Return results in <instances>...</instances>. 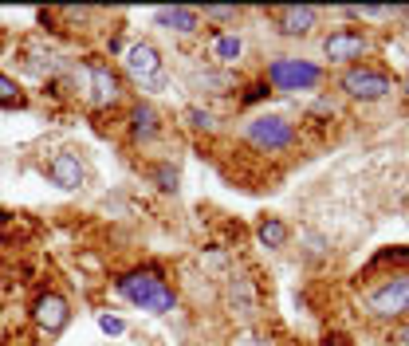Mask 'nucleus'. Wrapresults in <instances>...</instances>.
<instances>
[{
  "label": "nucleus",
  "mask_w": 409,
  "mask_h": 346,
  "mask_svg": "<svg viewBox=\"0 0 409 346\" xmlns=\"http://www.w3.org/2000/svg\"><path fill=\"white\" fill-rule=\"evenodd\" d=\"M323 55L339 67H354L362 55H370V36L358 28H334L323 40Z\"/></svg>",
  "instance_id": "6e6552de"
},
{
  "label": "nucleus",
  "mask_w": 409,
  "mask_h": 346,
  "mask_svg": "<svg viewBox=\"0 0 409 346\" xmlns=\"http://www.w3.org/2000/svg\"><path fill=\"white\" fill-rule=\"evenodd\" d=\"M256 240L264 244V248H283L287 244V224L280 217H264L256 224Z\"/></svg>",
  "instance_id": "f3484780"
},
{
  "label": "nucleus",
  "mask_w": 409,
  "mask_h": 346,
  "mask_svg": "<svg viewBox=\"0 0 409 346\" xmlns=\"http://www.w3.org/2000/svg\"><path fill=\"white\" fill-rule=\"evenodd\" d=\"M406 94H409V75H406Z\"/></svg>",
  "instance_id": "a878e982"
},
{
  "label": "nucleus",
  "mask_w": 409,
  "mask_h": 346,
  "mask_svg": "<svg viewBox=\"0 0 409 346\" xmlns=\"http://www.w3.org/2000/svg\"><path fill=\"white\" fill-rule=\"evenodd\" d=\"M228 346H276L267 334H256V330H244V334H236Z\"/></svg>",
  "instance_id": "412c9836"
},
{
  "label": "nucleus",
  "mask_w": 409,
  "mask_h": 346,
  "mask_svg": "<svg viewBox=\"0 0 409 346\" xmlns=\"http://www.w3.org/2000/svg\"><path fill=\"white\" fill-rule=\"evenodd\" d=\"M233 71H224V67H193L189 71V87L193 91H209V94H228L233 91Z\"/></svg>",
  "instance_id": "2eb2a0df"
},
{
  "label": "nucleus",
  "mask_w": 409,
  "mask_h": 346,
  "mask_svg": "<svg viewBox=\"0 0 409 346\" xmlns=\"http://www.w3.org/2000/svg\"><path fill=\"white\" fill-rule=\"evenodd\" d=\"M366 311L374 319H401V315H409V271H397V276L378 283L366 295Z\"/></svg>",
  "instance_id": "423d86ee"
},
{
  "label": "nucleus",
  "mask_w": 409,
  "mask_h": 346,
  "mask_svg": "<svg viewBox=\"0 0 409 346\" xmlns=\"http://www.w3.org/2000/svg\"><path fill=\"white\" fill-rule=\"evenodd\" d=\"M319 346H350V338H346V334H330V338H323Z\"/></svg>",
  "instance_id": "393cba45"
},
{
  "label": "nucleus",
  "mask_w": 409,
  "mask_h": 346,
  "mask_svg": "<svg viewBox=\"0 0 409 346\" xmlns=\"http://www.w3.org/2000/svg\"><path fill=\"white\" fill-rule=\"evenodd\" d=\"M339 91H346L358 103H382V98L393 94V79L386 71H378V67L354 63V67H346L343 75H339Z\"/></svg>",
  "instance_id": "39448f33"
},
{
  "label": "nucleus",
  "mask_w": 409,
  "mask_h": 346,
  "mask_svg": "<svg viewBox=\"0 0 409 346\" xmlns=\"http://www.w3.org/2000/svg\"><path fill=\"white\" fill-rule=\"evenodd\" d=\"M193 130H217V114L204 107H185V114H181Z\"/></svg>",
  "instance_id": "6ab92c4d"
},
{
  "label": "nucleus",
  "mask_w": 409,
  "mask_h": 346,
  "mask_svg": "<svg viewBox=\"0 0 409 346\" xmlns=\"http://www.w3.org/2000/svg\"><path fill=\"white\" fill-rule=\"evenodd\" d=\"M224 307L233 315H240V319H252L256 315V287H252L248 276H228L224 280Z\"/></svg>",
  "instance_id": "f8f14e48"
},
{
  "label": "nucleus",
  "mask_w": 409,
  "mask_h": 346,
  "mask_svg": "<svg viewBox=\"0 0 409 346\" xmlns=\"http://www.w3.org/2000/svg\"><path fill=\"white\" fill-rule=\"evenodd\" d=\"M0 107H24V91H20V83H16L12 75H4L0 71Z\"/></svg>",
  "instance_id": "a211bd4d"
},
{
  "label": "nucleus",
  "mask_w": 409,
  "mask_h": 346,
  "mask_svg": "<svg viewBox=\"0 0 409 346\" xmlns=\"http://www.w3.org/2000/svg\"><path fill=\"white\" fill-rule=\"evenodd\" d=\"M36 323H40V330H47V334H63V327L71 323V303L60 295V291H47V295L36 299Z\"/></svg>",
  "instance_id": "9b49d317"
},
{
  "label": "nucleus",
  "mask_w": 409,
  "mask_h": 346,
  "mask_svg": "<svg viewBox=\"0 0 409 346\" xmlns=\"http://www.w3.org/2000/svg\"><path fill=\"white\" fill-rule=\"evenodd\" d=\"M154 177H157V189H161V193H177V170H173V165H157Z\"/></svg>",
  "instance_id": "aec40b11"
},
{
  "label": "nucleus",
  "mask_w": 409,
  "mask_h": 346,
  "mask_svg": "<svg viewBox=\"0 0 409 346\" xmlns=\"http://www.w3.org/2000/svg\"><path fill=\"white\" fill-rule=\"evenodd\" d=\"M393 338H397V346H409V323H401V327L393 330Z\"/></svg>",
  "instance_id": "b1692460"
},
{
  "label": "nucleus",
  "mask_w": 409,
  "mask_h": 346,
  "mask_svg": "<svg viewBox=\"0 0 409 346\" xmlns=\"http://www.w3.org/2000/svg\"><path fill=\"white\" fill-rule=\"evenodd\" d=\"M47 181L55 189H79L83 181H87V165H83V157L75 154V150H60V154H51V161L44 165Z\"/></svg>",
  "instance_id": "9d476101"
},
{
  "label": "nucleus",
  "mask_w": 409,
  "mask_h": 346,
  "mask_svg": "<svg viewBox=\"0 0 409 346\" xmlns=\"http://www.w3.org/2000/svg\"><path fill=\"white\" fill-rule=\"evenodd\" d=\"M98 327H103V334H122L126 323L118 319V315H107V311H103V315H98Z\"/></svg>",
  "instance_id": "5701e85b"
},
{
  "label": "nucleus",
  "mask_w": 409,
  "mask_h": 346,
  "mask_svg": "<svg viewBox=\"0 0 409 346\" xmlns=\"http://www.w3.org/2000/svg\"><path fill=\"white\" fill-rule=\"evenodd\" d=\"M327 71L311 59H299V55H280V59L267 63V83L276 91H315L323 87Z\"/></svg>",
  "instance_id": "20e7f679"
},
{
  "label": "nucleus",
  "mask_w": 409,
  "mask_h": 346,
  "mask_svg": "<svg viewBox=\"0 0 409 346\" xmlns=\"http://www.w3.org/2000/svg\"><path fill=\"white\" fill-rule=\"evenodd\" d=\"M240 16V8H220V4H209L201 12V20H236Z\"/></svg>",
  "instance_id": "4be33fe9"
},
{
  "label": "nucleus",
  "mask_w": 409,
  "mask_h": 346,
  "mask_svg": "<svg viewBox=\"0 0 409 346\" xmlns=\"http://www.w3.org/2000/svg\"><path fill=\"white\" fill-rule=\"evenodd\" d=\"M244 142L256 146L260 154H287L295 150L299 134L283 114H256L252 122H244Z\"/></svg>",
  "instance_id": "7ed1b4c3"
},
{
  "label": "nucleus",
  "mask_w": 409,
  "mask_h": 346,
  "mask_svg": "<svg viewBox=\"0 0 409 346\" xmlns=\"http://www.w3.org/2000/svg\"><path fill=\"white\" fill-rule=\"evenodd\" d=\"M154 24L157 28H170V31H181V36H193L201 28V8H157L154 12Z\"/></svg>",
  "instance_id": "4468645a"
},
{
  "label": "nucleus",
  "mask_w": 409,
  "mask_h": 346,
  "mask_svg": "<svg viewBox=\"0 0 409 346\" xmlns=\"http://www.w3.org/2000/svg\"><path fill=\"white\" fill-rule=\"evenodd\" d=\"M319 16L323 8H311V4H287V8H272V20H276V31L287 36V40H303L319 28Z\"/></svg>",
  "instance_id": "1a4fd4ad"
},
{
  "label": "nucleus",
  "mask_w": 409,
  "mask_h": 346,
  "mask_svg": "<svg viewBox=\"0 0 409 346\" xmlns=\"http://www.w3.org/2000/svg\"><path fill=\"white\" fill-rule=\"evenodd\" d=\"M130 138L138 146H150V142L161 138V114L150 103H134L130 107Z\"/></svg>",
  "instance_id": "ddd939ff"
},
{
  "label": "nucleus",
  "mask_w": 409,
  "mask_h": 346,
  "mask_svg": "<svg viewBox=\"0 0 409 346\" xmlns=\"http://www.w3.org/2000/svg\"><path fill=\"white\" fill-rule=\"evenodd\" d=\"M240 55H244V40H240L236 31H220L217 40H213V59H217L224 71H228Z\"/></svg>",
  "instance_id": "dca6fc26"
},
{
  "label": "nucleus",
  "mask_w": 409,
  "mask_h": 346,
  "mask_svg": "<svg viewBox=\"0 0 409 346\" xmlns=\"http://www.w3.org/2000/svg\"><path fill=\"white\" fill-rule=\"evenodd\" d=\"M83 91L94 107H114L122 98V79L103 59H83Z\"/></svg>",
  "instance_id": "0eeeda50"
},
{
  "label": "nucleus",
  "mask_w": 409,
  "mask_h": 346,
  "mask_svg": "<svg viewBox=\"0 0 409 346\" xmlns=\"http://www.w3.org/2000/svg\"><path fill=\"white\" fill-rule=\"evenodd\" d=\"M114 287H118V295H122L126 303H134V307H142V311H150V315H166L177 307V291L166 283V276H161L157 267L126 271Z\"/></svg>",
  "instance_id": "f257e3e1"
},
{
  "label": "nucleus",
  "mask_w": 409,
  "mask_h": 346,
  "mask_svg": "<svg viewBox=\"0 0 409 346\" xmlns=\"http://www.w3.org/2000/svg\"><path fill=\"white\" fill-rule=\"evenodd\" d=\"M0 51H4V44H0Z\"/></svg>",
  "instance_id": "bb28decb"
},
{
  "label": "nucleus",
  "mask_w": 409,
  "mask_h": 346,
  "mask_svg": "<svg viewBox=\"0 0 409 346\" xmlns=\"http://www.w3.org/2000/svg\"><path fill=\"white\" fill-rule=\"evenodd\" d=\"M122 71L134 79V87H138V91L157 94V91H166V87H170V75H166V59H161V51H157L150 40H138V44L126 47Z\"/></svg>",
  "instance_id": "f03ea898"
}]
</instances>
